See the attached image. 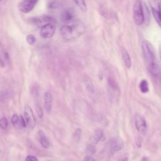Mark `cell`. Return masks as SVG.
<instances>
[{
  "mask_svg": "<svg viewBox=\"0 0 161 161\" xmlns=\"http://www.w3.org/2000/svg\"><path fill=\"white\" fill-rule=\"evenodd\" d=\"M86 31L84 25L80 22L72 23L63 25L61 28L62 37L66 41H72L81 36Z\"/></svg>",
  "mask_w": 161,
  "mask_h": 161,
  "instance_id": "6da1fadb",
  "label": "cell"
},
{
  "mask_svg": "<svg viewBox=\"0 0 161 161\" xmlns=\"http://www.w3.org/2000/svg\"><path fill=\"white\" fill-rule=\"evenodd\" d=\"M142 48L143 56L145 59L147 65L155 62L156 59L155 56L154 49L150 42L146 40H143L142 43Z\"/></svg>",
  "mask_w": 161,
  "mask_h": 161,
  "instance_id": "7a4b0ae2",
  "label": "cell"
},
{
  "mask_svg": "<svg viewBox=\"0 0 161 161\" xmlns=\"http://www.w3.org/2000/svg\"><path fill=\"white\" fill-rule=\"evenodd\" d=\"M133 20L137 25H142L144 22L143 8L141 0H136L133 5Z\"/></svg>",
  "mask_w": 161,
  "mask_h": 161,
  "instance_id": "3957f363",
  "label": "cell"
},
{
  "mask_svg": "<svg viewBox=\"0 0 161 161\" xmlns=\"http://www.w3.org/2000/svg\"><path fill=\"white\" fill-rule=\"evenodd\" d=\"M108 147L112 153L121 150L124 147V142L120 137H113L108 142Z\"/></svg>",
  "mask_w": 161,
  "mask_h": 161,
  "instance_id": "277c9868",
  "label": "cell"
},
{
  "mask_svg": "<svg viewBox=\"0 0 161 161\" xmlns=\"http://www.w3.org/2000/svg\"><path fill=\"white\" fill-rule=\"evenodd\" d=\"M24 116L27 125H28L30 128H33L36 125L35 117L34 116V114H33L32 109L28 105L25 106Z\"/></svg>",
  "mask_w": 161,
  "mask_h": 161,
  "instance_id": "5b68a950",
  "label": "cell"
},
{
  "mask_svg": "<svg viewBox=\"0 0 161 161\" xmlns=\"http://www.w3.org/2000/svg\"><path fill=\"white\" fill-rule=\"evenodd\" d=\"M56 32V27L52 23H48L40 29V35L44 39H50L53 37Z\"/></svg>",
  "mask_w": 161,
  "mask_h": 161,
  "instance_id": "8992f818",
  "label": "cell"
},
{
  "mask_svg": "<svg viewBox=\"0 0 161 161\" xmlns=\"http://www.w3.org/2000/svg\"><path fill=\"white\" fill-rule=\"evenodd\" d=\"M39 0H23L18 5V9L25 13L30 12L37 3Z\"/></svg>",
  "mask_w": 161,
  "mask_h": 161,
  "instance_id": "52a82bcc",
  "label": "cell"
},
{
  "mask_svg": "<svg viewBox=\"0 0 161 161\" xmlns=\"http://www.w3.org/2000/svg\"><path fill=\"white\" fill-rule=\"evenodd\" d=\"M135 125L138 132L144 134L147 131V123L145 118L140 114H137L135 116Z\"/></svg>",
  "mask_w": 161,
  "mask_h": 161,
  "instance_id": "ba28073f",
  "label": "cell"
},
{
  "mask_svg": "<svg viewBox=\"0 0 161 161\" xmlns=\"http://www.w3.org/2000/svg\"><path fill=\"white\" fill-rule=\"evenodd\" d=\"M104 134L102 130H96L90 138V145L95 146L99 142L104 141Z\"/></svg>",
  "mask_w": 161,
  "mask_h": 161,
  "instance_id": "9c48e42d",
  "label": "cell"
},
{
  "mask_svg": "<svg viewBox=\"0 0 161 161\" xmlns=\"http://www.w3.org/2000/svg\"><path fill=\"white\" fill-rule=\"evenodd\" d=\"M44 108L47 113L51 112L52 102H53V97L50 91H46L44 95Z\"/></svg>",
  "mask_w": 161,
  "mask_h": 161,
  "instance_id": "30bf717a",
  "label": "cell"
},
{
  "mask_svg": "<svg viewBox=\"0 0 161 161\" xmlns=\"http://www.w3.org/2000/svg\"><path fill=\"white\" fill-rule=\"evenodd\" d=\"M148 69H149L150 74L154 76L155 78H159L160 76V71L159 66L157 62L152 63L150 64L147 65Z\"/></svg>",
  "mask_w": 161,
  "mask_h": 161,
  "instance_id": "8fae6325",
  "label": "cell"
},
{
  "mask_svg": "<svg viewBox=\"0 0 161 161\" xmlns=\"http://www.w3.org/2000/svg\"><path fill=\"white\" fill-rule=\"evenodd\" d=\"M38 138L41 144V145L43 147L44 149H48L50 146V143L47 137H46L43 131L39 130L38 132Z\"/></svg>",
  "mask_w": 161,
  "mask_h": 161,
  "instance_id": "7c38bea8",
  "label": "cell"
},
{
  "mask_svg": "<svg viewBox=\"0 0 161 161\" xmlns=\"http://www.w3.org/2000/svg\"><path fill=\"white\" fill-rule=\"evenodd\" d=\"M121 56H122V59L123 61L124 62V64L125 66L127 67V68H130L131 66H132V61H131V58L130 57V55L129 52H127V50L124 48H121Z\"/></svg>",
  "mask_w": 161,
  "mask_h": 161,
  "instance_id": "4fadbf2b",
  "label": "cell"
},
{
  "mask_svg": "<svg viewBox=\"0 0 161 161\" xmlns=\"http://www.w3.org/2000/svg\"><path fill=\"white\" fill-rule=\"evenodd\" d=\"M61 18L63 22L69 23L74 19L73 12L70 9H66L62 12L61 15Z\"/></svg>",
  "mask_w": 161,
  "mask_h": 161,
  "instance_id": "5bb4252c",
  "label": "cell"
},
{
  "mask_svg": "<svg viewBox=\"0 0 161 161\" xmlns=\"http://www.w3.org/2000/svg\"><path fill=\"white\" fill-rule=\"evenodd\" d=\"M84 83L85 86L86 90L89 92L92 93L94 90V87H93V84L91 79L87 76H85L84 77Z\"/></svg>",
  "mask_w": 161,
  "mask_h": 161,
  "instance_id": "9a60e30c",
  "label": "cell"
},
{
  "mask_svg": "<svg viewBox=\"0 0 161 161\" xmlns=\"http://www.w3.org/2000/svg\"><path fill=\"white\" fill-rule=\"evenodd\" d=\"M11 122L12 124L17 129H22L23 128L22 125V121H21V118L16 114H14L11 117Z\"/></svg>",
  "mask_w": 161,
  "mask_h": 161,
  "instance_id": "2e32d148",
  "label": "cell"
},
{
  "mask_svg": "<svg viewBox=\"0 0 161 161\" xmlns=\"http://www.w3.org/2000/svg\"><path fill=\"white\" fill-rule=\"evenodd\" d=\"M139 88L140 90L142 93H147L148 91H149V84H148V82L147 80L143 79L142 81L139 84Z\"/></svg>",
  "mask_w": 161,
  "mask_h": 161,
  "instance_id": "e0dca14e",
  "label": "cell"
},
{
  "mask_svg": "<svg viewBox=\"0 0 161 161\" xmlns=\"http://www.w3.org/2000/svg\"><path fill=\"white\" fill-rule=\"evenodd\" d=\"M79 9L83 12L87 11V6L84 0H73Z\"/></svg>",
  "mask_w": 161,
  "mask_h": 161,
  "instance_id": "ac0fdd59",
  "label": "cell"
},
{
  "mask_svg": "<svg viewBox=\"0 0 161 161\" xmlns=\"http://www.w3.org/2000/svg\"><path fill=\"white\" fill-rule=\"evenodd\" d=\"M152 14H153L154 17L157 22V23H158V25H160V6L159 7L158 10H155V8L153 7H152Z\"/></svg>",
  "mask_w": 161,
  "mask_h": 161,
  "instance_id": "d6986e66",
  "label": "cell"
},
{
  "mask_svg": "<svg viewBox=\"0 0 161 161\" xmlns=\"http://www.w3.org/2000/svg\"><path fill=\"white\" fill-rule=\"evenodd\" d=\"M8 126V121L7 118L3 117L0 119V128L2 129H6Z\"/></svg>",
  "mask_w": 161,
  "mask_h": 161,
  "instance_id": "ffe728a7",
  "label": "cell"
},
{
  "mask_svg": "<svg viewBox=\"0 0 161 161\" xmlns=\"http://www.w3.org/2000/svg\"><path fill=\"white\" fill-rule=\"evenodd\" d=\"M26 40L28 44L33 45L36 42V38L33 35L30 34L26 37Z\"/></svg>",
  "mask_w": 161,
  "mask_h": 161,
  "instance_id": "44dd1931",
  "label": "cell"
},
{
  "mask_svg": "<svg viewBox=\"0 0 161 161\" xmlns=\"http://www.w3.org/2000/svg\"><path fill=\"white\" fill-rule=\"evenodd\" d=\"M35 109H36V112L38 116H39L40 118H42V117L44 116V112H43V109H42V108L39 104L35 105Z\"/></svg>",
  "mask_w": 161,
  "mask_h": 161,
  "instance_id": "7402d4cb",
  "label": "cell"
},
{
  "mask_svg": "<svg viewBox=\"0 0 161 161\" xmlns=\"http://www.w3.org/2000/svg\"><path fill=\"white\" fill-rule=\"evenodd\" d=\"M81 130L80 129H78L76 130L75 133H74V138L76 141H79L80 138V136H81Z\"/></svg>",
  "mask_w": 161,
  "mask_h": 161,
  "instance_id": "603a6c76",
  "label": "cell"
},
{
  "mask_svg": "<svg viewBox=\"0 0 161 161\" xmlns=\"http://www.w3.org/2000/svg\"><path fill=\"white\" fill-rule=\"evenodd\" d=\"M87 152H88V153H89V154H94L95 152V146H93L92 145H89L87 148Z\"/></svg>",
  "mask_w": 161,
  "mask_h": 161,
  "instance_id": "cb8c5ba5",
  "label": "cell"
},
{
  "mask_svg": "<svg viewBox=\"0 0 161 161\" xmlns=\"http://www.w3.org/2000/svg\"><path fill=\"white\" fill-rule=\"evenodd\" d=\"M25 161H39L37 157H35V156L33 155H28L26 159H25Z\"/></svg>",
  "mask_w": 161,
  "mask_h": 161,
  "instance_id": "d4e9b609",
  "label": "cell"
},
{
  "mask_svg": "<svg viewBox=\"0 0 161 161\" xmlns=\"http://www.w3.org/2000/svg\"><path fill=\"white\" fill-rule=\"evenodd\" d=\"M83 161H95V160L91 155H86L85 157L84 158Z\"/></svg>",
  "mask_w": 161,
  "mask_h": 161,
  "instance_id": "484cf974",
  "label": "cell"
},
{
  "mask_svg": "<svg viewBox=\"0 0 161 161\" xmlns=\"http://www.w3.org/2000/svg\"><path fill=\"white\" fill-rule=\"evenodd\" d=\"M0 65H1V66H2V67L5 66V63H4L3 59H1V57H0Z\"/></svg>",
  "mask_w": 161,
  "mask_h": 161,
  "instance_id": "4316f807",
  "label": "cell"
},
{
  "mask_svg": "<svg viewBox=\"0 0 161 161\" xmlns=\"http://www.w3.org/2000/svg\"><path fill=\"white\" fill-rule=\"evenodd\" d=\"M2 1V0H0V1Z\"/></svg>",
  "mask_w": 161,
  "mask_h": 161,
  "instance_id": "83f0119b",
  "label": "cell"
}]
</instances>
